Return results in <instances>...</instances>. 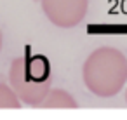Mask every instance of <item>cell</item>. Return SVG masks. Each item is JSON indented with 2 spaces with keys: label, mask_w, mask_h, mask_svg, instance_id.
Wrapping results in <instances>:
<instances>
[{
  "label": "cell",
  "mask_w": 127,
  "mask_h": 120,
  "mask_svg": "<svg viewBox=\"0 0 127 120\" xmlns=\"http://www.w3.org/2000/svg\"><path fill=\"white\" fill-rule=\"evenodd\" d=\"M85 87L97 97H113L127 80V59L115 47H97L82 66Z\"/></svg>",
  "instance_id": "1"
},
{
  "label": "cell",
  "mask_w": 127,
  "mask_h": 120,
  "mask_svg": "<svg viewBox=\"0 0 127 120\" xmlns=\"http://www.w3.org/2000/svg\"><path fill=\"white\" fill-rule=\"evenodd\" d=\"M9 84L21 103L40 106L51 90V63L45 56H21L11 63Z\"/></svg>",
  "instance_id": "2"
},
{
  "label": "cell",
  "mask_w": 127,
  "mask_h": 120,
  "mask_svg": "<svg viewBox=\"0 0 127 120\" xmlns=\"http://www.w3.org/2000/svg\"><path fill=\"white\" fill-rule=\"evenodd\" d=\"M89 9V0H42L47 19L59 28H73L82 23Z\"/></svg>",
  "instance_id": "3"
},
{
  "label": "cell",
  "mask_w": 127,
  "mask_h": 120,
  "mask_svg": "<svg viewBox=\"0 0 127 120\" xmlns=\"http://www.w3.org/2000/svg\"><path fill=\"white\" fill-rule=\"evenodd\" d=\"M40 106H44V108H71V110L78 108L77 101H75L66 90H63V89L49 90Z\"/></svg>",
  "instance_id": "4"
},
{
  "label": "cell",
  "mask_w": 127,
  "mask_h": 120,
  "mask_svg": "<svg viewBox=\"0 0 127 120\" xmlns=\"http://www.w3.org/2000/svg\"><path fill=\"white\" fill-rule=\"evenodd\" d=\"M0 108H21V99L14 92V89L4 82H0Z\"/></svg>",
  "instance_id": "5"
},
{
  "label": "cell",
  "mask_w": 127,
  "mask_h": 120,
  "mask_svg": "<svg viewBox=\"0 0 127 120\" xmlns=\"http://www.w3.org/2000/svg\"><path fill=\"white\" fill-rule=\"evenodd\" d=\"M125 99H127V92H125Z\"/></svg>",
  "instance_id": "6"
}]
</instances>
